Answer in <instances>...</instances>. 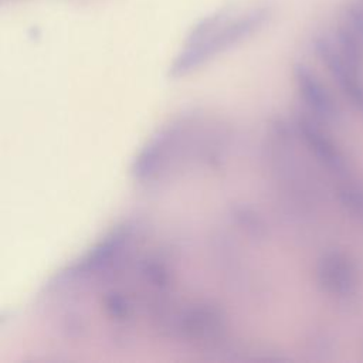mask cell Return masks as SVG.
Instances as JSON below:
<instances>
[{"label":"cell","instance_id":"obj_1","mask_svg":"<svg viewBox=\"0 0 363 363\" xmlns=\"http://www.w3.org/2000/svg\"><path fill=\"white\" fill-rule=\"evenodd\" d=\"M269 18L267 7H255L233 20L204 23L196 26L189 34L184 48L170 65L169 75L184 77L216 55L233 48L258 31Z\"/></svg>","mask_w":363,"mask_h":363},{"label":"cell","instance_id":"obj_2","mask_svg":"<svg viewBox=\"0 0 363 363\" xmlns=\"http://www.w3.org/2000/svg\"><path fill=\"white\" fill-rule=\"evenodd\" d=\"M313 48L343 101L363 119V40L347 24L333 38H316Z\"/></svg>","mask_w":363,"mask_h":363},{"label":"cell","instance_id":"obj_3","mask_svg":"<svg viewBox=\"0 0 363 363\" xmlns=\"http://www.w3.org/2000/svg\"><path fill=\"white\" fill-rule=\"evenodd\" d=\"M315 282L326 296L340 303H353L362 292L363 275L356 258L343 250H328L315 264Z\"/></svg>","mask_w":363,"mask_h":363},{"label":"cell","instance_id":"obj_4","mask_svg":"<svg viewBox=\"0 0 363 363\" xmlns=\"http://www.w3.org/2000/svg\"><path fill=\"white\" fill-rule=\"evenodd\" d=\"M329 126L311 115L301 113L295 122V133L322 169L339 179L350 176V163L339 142L330 135Z\"/></svg>","mask_w":363,"mask_h":363},{"label":"cell","instance_id":"obj_5","mask_svg":"<svg viewBox=\"0 0 363 363\" xmlns=\"http://www.w3.org/2000/svg\"><path fill=\"white\" fill-rule=\"evenodd\" d=\"M294 84L305 105L306 113L326 126L339 125L343 119L340 102L326 82L306 64L294 65Z\"/></svg>","mask_w":363,"mask_h":363},{"label":"cell","instance_id":"obj_6","mask_svg":"<svg viewBox=\"0 0 363 363\" xmlns=\"http://www.w3.org/2000/svg\"><path fill=\"white\" fill-rule=\"evenodd\" d=\"M177 330L183 337L194 340H210L225 329V316L213 303H193L182 311L176 320Z\"/></svg>","mask_w":363,"mask_h":363},{"label":"cell","instance_id":"obj_7","mask_svg":"<svg viewBox=\"0 0 363 363\" xmlns=\"http://www.w3.org/2000/svg\"><path fill=\"white\" fill-rule=\"evenodd\" d=\"M128 238V230L119 228L115 233H111L104 241L96 244L88 255L82 258L79 265L74 267V274H96L108 268L112 264V261H115L119 257L122 248L126 245Z\"/></svg>","mask_w":363,"mask_h":363},{"label":"cell","instance_id":"obj_8","mask_svg":"<svg viewBox=\"0 0 363 363\" xmlns=\"http://www.w3.org/2000/svg\"><path fill=\"white\" fill-rule=\"evenodd\" d=\"M335 196L342 211L354 223L363 225V183L353 176L339 179Z\"/></svg>","mask_w":363,"mask_h":363},{"label":"cell","instance_id":"obj_9","mask_svg":"<svg viewBox=\"0 0 363 363\" xmlns=\"http://www.w3.org/2000/svg\"><path fill=\"white\" fill-rule=\"evenodd\" d=\"M104 308L105 312L112 318L118 320H128L132 315V306L128 298L122 296V294L111 292L104 299Z\"/></svg>","mask_w":363,"mask_h":363},{"label":"cell","instance_id":"obj_10","mask_svg":"<svg viewBox=\"0 0 363 363\" xmlns=\"http://www.w3.org/2000/svg\"><path fill=\"white\" fill-rule=\"evenodd\" d=\"M362 350H363V345H362Z\"/></svg>","mask_w":363,"mask_h":363}]
</instances>
